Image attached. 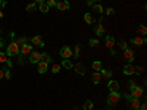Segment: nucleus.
Wrapping results in <instances>:
<instances>
[{
	"label": "nucleus",
	"instance_id": "obj_4",
	"mask_svg": "<svg viewBox=\"0 0 147 110\" xmlns=\"http://www.w3.org/2000/svg\"><path fill=\"white\" fill-rule=\"evenodd\" d=\"M121 97L122 95L119 94V91H110L109 95H107V104L109 106H116L121 100Z\"/></svg>",
	"mask_w": 147,
	"mask_h": 110
},
{
	"label": "nucleus",
	"instance_id": "obj_3",
	"mask_svg": "<svg viewBox=\"0 0 147 110\" xmlns=\"http://www.w3.org/2000/svg\"><path fill=\"white\" fill-rule=\"evenodd\" d=\"M124 99H125L127 101H129V107H131V109H134V110H138V109H140V104H141L140 99L132 97L129 93H125V94H124Z\"/></svg>",
	"mask_w": 147,
	"mask_h": 110
},
{
	"label": "nucleus",
	"instance_id": "obj_21",
	"mask_svg": "<svg viewBox=\"0 0 147 110\" xmlns=\"http://www.w3.org/2000/svg\"><path fill=\"white\" fill-rule=\"evenodd\" d=\"M41 60H43V62H46V63H52L53 62L52 56L49 54V53H41Z\"/></svg>",
	"mask_w": 147,
	"mask_h": 110
},
{
	"label": "nucleus",
	"instance_id": "obj_28",
	"mask_svg": "<svg viewBox=\"0 0 147 110\" xmlns=\"http://www.w3.org/2000/svg\"><path fill=\"white\" fill-rule=\"evenodd\" d=\"M15 43H16L19 47H22L24 44H27V43H28V38H27V37H19V38H18Z\"/></svg>",
	"mask_w": 147,
	"mask_h": 110
},
{
	"label": "nucleus",
	"instance_id": "obj_16",
	"mask_svg": "<svg viewBox=\"0 0 147 110\" xmlns=\"http://www.w3.org/2000/svg\"><path fill=\"white\" fill-rule=\"evenodd\" d=\"M131 43H132L134 46H144V44L147 43V40L143 38V37H134V38L131 40Z\"/></svg>",
	"mask_w": 147,
	"mask_h": 110
},
{
	"label": "nucleus",
	"instance_id": "obj_20",
	"mask_svg": "<svg viewBox=\"0 0 147 110\" xmlns=\"http://www.w3.org/2000/svg\"><path fill=\"white\" fill-rule=\"evenodd\" d=\"M93 69H94L96 72H100V70L103 69V63L100 62V60H96V62H93Z\"/></svg>",
	"mask_w": 147,
	"mask_h": 110
},
{
	"label": "nucleus",
	"instance_id": "obj_35",
	"mask_svg": "<svg viewBox=\"0 0 147 110\" xmlns=\"http://www.w3.org/2000/svg\"><path fill=\"white\" fill-rule=\"evenodd\" d=\"M105 13L110 16V15H113V13H115V9H113V7H106V9H105Z\"/></svg>",
	"mask_w": 147,
	"mask_h": 110
},
{
	"label": "nucleus",
	"instance_id": "obj_27",
	"mask_svg": "<svg viewBox=\"0 0 147 110\" xmlns=\"http://www.w3.org/2000/svg\"><path fill=\"white\" fill-rule=\"evenodd\" d=\"M91 7H93V9H94V10L97 12V13H100V15H102L103 12H105V9H103V6H102L100 3H96V5H93Z\"/></svg>",
	"mask_w": 147,
	"mask_h": 110
},
{
	"label": "nucleus",
	"instance_id": "obj_41",
	"mask_svg": "<svg viewBox=\"0 0 147 110\" xmlns=\"http://www.w3.org/2000/svg\"><path fill=\"white\" fill-rule=\"evenodd\" d=\"M5 46V40L2 38V37H0V47H3Z\"/></svg>",
	"mask_w": 147,
	"mask_h": 110
},
{
	"label": "nucleus",
	"instance_id": "obj_47",
	"mask_svg": "<svg viewBox=\"0 0 147 110\" xmlns=\"http://www.w3.org/2000/svg\"><path fill=\"white\" fill-rule=\"evenodd\" d=\"M66 2H69V0H66Z\"/></svg>",
	"mask_w": 147,
	"mask_h": 110
},
{
	"label": "nucleus",
	"instance_id": "obj_29",
	"mask_svg": "<svg viewBox=\"0 0 147 110\" xmlns=\"http://www.w3.org/2000/svg\"><path fill=\"white\" fill-rule=\"evenodd\" d=\"M25 10L27 12H35L37 10V3H34V2L32 3H28L27 7H25Z\"/></svg>",
	"mask_w": 147,
	"mask_h": 110
},
{
	"label": "nucleus",
	"instance_id": "obj_48",
	"mask_svg": "<svg viewBox=\"0 0 147 110\" xmlns=\"http://www.w3.org/2000/svg\"><path fill=\"white\" fill-rule=\"evenodd\" d=\"M0 31H2V28H0Z\"/></svg>",
	"mask_w": 147,
	"mask_h": 110
},
{
	"label": "nucleus",
	"instance_id": "obj_6",
	"mask_svg": "<svg viewBox=\"0 0 147 110\" xmlns=\"http://www.w3.org/2000/svg\"><path fill=\"white\" fill-rule=\"evenodd\" d=\"M28 60H30V63H38L40 60H41V53L32 50L30 53V56H28Z\"/></svg>",
	"mask_w": 147,
	"mask_h": 110
},
{
	"label": "nucleus",
	"instance_id": "obj_15",
	"mask_svg": "<svg viewBox=\"0 0 147 110\" xmlns=\"http://www.w3.org/2000/svg\"><path fill=\"white\" fill-rule=\"evenodd\" d=\"M105 46H106L107 48H113V47H115V38H113L112 35H106Z\"/></svg>",
	"mask_w": 147,
	"mask_h": 110
},
{
	"label": "nucleus",
	"instance_id": "obj_46",
	"mask_svg": "<svg viewBox=\"0 0 147 110\" xmlns=\"http://www.w3.org/2000/svg\"><path fill=\"white\" fill-rule=\"evenodd\" d=\"M91 2L94 3V2H102V0H91Z\"/></svg>",
	"mask_w": 147,
	"mask_h": 110
},
{
	"label": "nucleus",
	"instance_id": "obj_24",
	"mask_svg": "<svg viewBox=\"0 0 147 110\" xmlns=\"http://www.w3.org/2000/svg\"><path fill=\"white\" fill-rule=\"evenodd\" d=\"M82 109H84V110H93V109H94V103H93L91 100H87V101L82 104Z\"/></svg>",
	"mask_w": 147,
	"mask_h": 110
},
{
	"label": "nucleus",
	"instance_id": "obj_8",
	"mask_svg": "<svg viewBox=\"0 0 147 110\" xmlns=\"http://www.w3.org/2000/svg\"><path fill=\"white\" fill-rule=\"evenodd\" d=\"M31 44L37 46V47H44V40L41 35H34L31 38Z\"/></svg>",
	"mask_w": 147,
	"mask_h": 110
},
{
	"label": "nucleus",
	"instance_id": "obj_9",
	"mask_svg": "<svg viewBox=\"0 0 147 110\" xmlns=\"http://www.w3.org/2000/svg\"><path fill=\"white\" fill-rule=\"evenodd\" d=\"M122 73L124 75H127V76H131V75H134L136 73V66H132V65H125L124 66V69H122Z\"/></svg>",
	"mask_w": 147,
	"mask_h": 110
},
{
	"label": "nucleus",
	"instance_id": "obj_5",
	"mask_svg": "<svg viewBox=\"0 0 147 110\" xmlns=\"http://www.w3.org/2000/svg\"><path fill=\"white\" fill-rule=\"evenodd\" d=\"M31 52H32V44H31V43H27V44H24V46L21 47L19 54H21V57H24V56H30Z\"/></svg>",
	"mask_w": 147,
	"mask_h": 110
},
{
	"label": "nucleus",
	"instance_id": "obj_25",
	"mask_svg": "<svg viewBox=\"0 0 147 110\" xmlns=\"http://www.w3.org/2000/svg\"><path fill=\"white\" fill-rule=\"evenodd\" d=\"M84 21H85V23H87V25H91V23L94 22V18H93L91 13H85V15H84Z\"/></svg>",
	"mask_w": 147,
	"mask_h": 110
},
{
	"label": "nucleus",
	"instance_id": "obj_10",
	"mask_svg": "<svg viewBox=\"0 0 147 110\" xmlns=\"http://www.w3.org/2000/svg\"><path fill=\"white\" fill-rule=\"evenodd\" d=\"M134 56H136V54H134V50H132V48H127V50H124V59L127 60V62H132V60H134Z\"/></svg>",
	"mask_w": 147,
	"mask_h": 110
},
{
	"label": "nucleus",
	"instance_id": "obj_26",
	"mask_svg": "<svg viewBox=\"0 0 147 110\" xmlns=\"http://www.w3.org/2000/svg\"><path fill=\"white\" fill-rule=\"evenodd\" d=\"M72 66H74V65H72V62H71L69 59H63V62H62V68H65V69H68V70H69V69H72Z\"/></svg>",
	"mask_w": 147,
	"mask_h": 110
},
{
	"label": "nucleus",
	"instance_id": "obj_13",
	"mask_svg": "<svg viewBox=\"0 0 147 110\" xmlns=\"http://www.w3.org/2000/svg\"><path fill=\"white\" fill-rule=\"evenodd\" d=\"M107 88H109V91H119V84L115 79H109Z\"/></svg>",
	"mask_w": 147,
	"mask_h": 110
},
{
	"label": "nucleus",
	"instance_id": "obj_11",
	"mask_svg": "<svg viewBox=\"0 0 147 110\" xmlns=\"http://www.w3.org/2000/svg\"><path fill=\"white\" fill-rule=\"evenodd\" d=\"M72 69L75 70V72L78 73V75H81V76H82V75H85V66H84L81 62H78L77 65H74V66H72Z\"/></svg>",
	"mask_w": 147,
	"mask_h": 110
},
{
	"label": "nucleus",
	"instance_id": "obj_36",
	"mask_svg": "<svg viewBox=\"0 0 147 110\" xmlns=\"http://www.w3.org/2000/svg\"><path fill=\"white\" fill-rule=\"evenodd\" d=\"M119 47L122 48V50H127V48H129V47H128V44H127L125 41H122V43L119 44Z\"/></svg>",
	"mask_w": 147,
	"mask_h": 110
},
{
	"label": "nucleus",
	"instance_id": "obj_14",
	"mask_svg": "<svg viewBox=\"0 0 147 110\" xmlns=\"http://www.w3.org/2000/svg\"><path fill=\"white\" fill-rule=\"evenodd\" d=\"M38 68H37V70H38V73H46L47 70H49V63H46V62H43V60H40L38 63Z\"/></svg>",
	"mask_w": 147,
	"mask_h": 110
},
{
	"label": "nucleus",
	"instance_id": "obj_43",
	"mask_svg": "<svg viewBox=\"0 0 147 110\" xmlns=\"http://www.w3.org/2000/svg\"><path fill=\"white\" fill-rule=\"evenodd\" d=\"M109 50H110V54H112V56H115L116 53H115V50H113V48H109Z\"/></svg>",
	"mask_w": 147,
	"mask_h": 110
},
{
	"label": "nucleus",
	"instance_id": "obj_1",
	"mask_svg": "<svg viewBox=\"0 0 147 110\" xmlns=\"http://www.w3.org/2000/svg\"><path fill=\"white\" fill-rule=\"evenodd\" d=\"M129 94L136 99H140V97L144 95V88L143 87H138V85L134 82V81H129Z\"/></svg>",
	"mask_w": 147,
	"mask_h": 110
},
{
	"label": "nucleus",
	"instance_id": "obj_40",
	"mask_svg": "<svg viewBox=\"0 0 147 110\" xmlns=\"http://www.w3.org/2000/svg\"><path fill=\"white\" fill-rule=\"evenodd\" d=\"M0 79H5V69H0Z\"/></svg>",
	"mask_w": 147,
	"mask_h": 110
},
{
	"label": "nucleus",
	"instance_id": "obj_19",
	"mask_svg": "<svg viewBox=\"0 0 147 110\" xmlns=\"http://www.w3.org/2000/svg\"><path fill=\"white\" fill-rule=\"evenodd\" d=\"M91 81H93V84H100V81H102V75H100V72H94L93 75H91Z\"/></svg>",
	"mask_w": 147,
	"mask_h": 110
},
{
	"label": "nucleus",
	"instance_id": "obj_7",
	"mask_svg": "<svg viewBox=\"0 0 147 110\" xmlns=\"http://www.w3.org/2000/svg\"><path fill=\"white\" fill-rule=\"evenodd\" d=\"M59 54H60V57H62V59H69V57H72V48L69 46H65V47L60 48Z\"/></svg>",
	"mask_w": 147,
	"mask_h": 110
},
{
	"label": "nucleus",
	"instance_id": "obj_30",
	"mask_svg": "<svg viewBox=\"0 0 147 110\" xmlns=\"http://www.w3.org/2000/svg\"><path fill=\"white\" fill-rule=\"evenodd\" d=\"M7 54L5 53V52H0V63H6L7 62Z\"/></svg>",
	"mask_w": 147,
	"mask_h": 110
},
{
	"label": "nucleus",
	"instance_id": "obj_39",
	"mask_svg": "<svg viewBox=\"0 0 147 110\" xmlns=\"http://www.w3.org/2000/svg\"><path fill=\"white\" fill-rule=\"evenodd\" d=\"M138 110H147V104H146V103H141V104H140V109H138Z\"/></svg>",
	"mask_w": 147,
	"mask_h": 110
},
{
	"label": "nucleus",
	"instance_id": "obj_34",
	"mask_svg": "<svg viewBox=\"0 0 147 110\" xmlns=\"http://www.w3.org/2000/svg\"><path fill=\"white\" fill-rule=\"evenodd\" d=\"M59 2V0H47L46 2V5L49 6V7H56V3Z\"/></svg>",
	"mask_w": 147,
	"mask_h": 110
},
{
	"label": "nucleus",
	"instance_id": "obj_18",
	"mask_svg": "<svg viewBox=\"0 0 147 110\" xmlns=\"http://www.w3.org/2000/svg\"><path fill=\"white\" fill-rule=\"evenodd\" d=\"M94 32H96L97 37H102V35L105 34V27H103V23H102V22H100V23H97V27H96Z\"/></svg>",
	"mask_w": 147,
	"mask_h": 110
},
{
	"label": "nucleus",
	"instance_id": "obj_37",
	"mask_svg": "<svg viewBox=\"0 0 147 110\" xmlns=\"http://www.w3.org/2000/svg\"><path fill=\"white\" fill-rule=\"evenodd\" d=\"M5 79H10V70L5 69Z\"/></svg>",
	"mask_w": 147,
	"mask_h": 110
},
{
	"label": "nucleus",
	"instance_id": "obj_49",
	"mask_svg": "<svg viewBox=\"0 0 147 110\" xmlns=\"http://www.w3.org/2000/svg\"><path fill=\"white\" fill-rule=\"evenodd\" d=\"M107 110H110V109H107Z\"/></svg>",
	"mask_w": 147,
	"mask_h": 110
},
{
	"label": "nucleus",
	"instance_id": "obj_33",
	"mask_svg": "<svg viewBox=\"0 0 147 110\" xmlns=\"http://www.w3.org/2000/svg\"><path fill=\"white\" fill-rule=\"evenodd\" d=\"M90 47H97V46H99L100 44V41L99 40H97V38H90Z\"/></svg>",
	"mask_w": 147,
	"mask_h": 110
},
{
	"label": "nucleus",
	"instance_id": "obj_45",
	"mask_svg": "<svg viewBox=\"0 0 147 110\" xmlns=\"http://www.w3.org/2000/svg\"><path fill=\"white\" fill-rule=\"evenodd\" d=\"M2 18H3V10L0 9V19H2Z\"/></svg>",
	"mask_w": 147,
	"mask_h": 110
},
{
	"label": "nucleus",
	"instance_id": "obj_23",
	"mask_svg": "<svg viewBox=\"0 0 147 110\" xmlns=\"http://www.w3.org/2000/svg\"><path fill=\"white\" fill-rule=\"evenodd\" d=\"M37 9H38L40 12H43V13H47V12H49V10H50V7H49V6L46 5V2H43V3H40V5H38V7H37Z\"/></svg>",
	"mask_w": 147,
	"mask_h": 110
},
{
	"label": "nucleus",
	"instance_id": "obj_17",
	"mask_svg": "<svg viewBox=\"0 0 147 110\" xmlns=\"http://www.w3.org/2000/svg\"><path fill=\"white\" fill-rule=\"evenodd\" d=\"M100 75H102L103 79H110L113 73H112V70H110V69H102L100 70Z\"/></svg>",
	"mask_w": 147,
	"mask_h": 110
},
{
	"label": "nucleus",
	"instance_id": "obj_42",
	"mask_svg": "<svg viewBox=\"0 0 147 110\" xmlns=\"http://www.w3.org/2000/svg\"><path fill=\"white\" fill-rule=\"evenodd\" d=\"M6 65H7V69L12 66V62H10V59H7V62H6Z\"/></svg>",
	"mask_w": 147,
	"mask_h": 110
},
{
	"label": "nucleus",
	"instance_id": "obj_38",
	"mask_svg": "<svg viewBox=\"0 0 147 110\" xmlns=\"http://www.w3.org/2000/svg\"><path fill=\"white\" fill-rule=\"evenodd\" d=\"M7 5V2H6V0H0V9H2V7H5Z\"/></svg>",
	"mask_w": 147,
	"mask_h": 110
},
{
	"label": "nucleus",
	"instance_id": "obj_12",
	"mask_svg": "<svg viewBox=\"0 0 147 110\" xmlns=\"http://www.w3.org/2000/svg\"><path fill=\"white\" fill-rule=\"evenodd\" d=\"M56 7H57L60 12H65V10L71 9V6H69V2H66V0H62V2H57V3H56Z\"/></svg>",
	"mask_w": 147,
	"mask_h": 110
},
{
	"label": "nucleus",
	"instance_id": "obj_22",
	"mask_svg": "<svg viewBox=\"0 0 147 110\" xmlns=\"http://www.w3.org/2000/svg\"><path fill=\"white\" fill-rule=\"evenodd\" d=\"M80 52H81V47H80V44H77L75 47H74V50H72V57L80 59Z\"/></svg>",
	"mask_w": 147,
	"mask_h": 110
},
{
	"label": "nucleus",
	"instance_id": "obj_32",
	"mask_svg": "<svg viewBox=\"0 0 147 110\" xmlns=\"http://www.w3.org/2000/svg\"><path fill=\"white\" fill-rule=\"evenodd\" d=\"M60 68H62V66H60V65L55 63V65L52 66V73H55V75H56V73H59V72H60Z\"/></svg>",
	"mask_w": 147,
	"mask_h": 110
},
{
	"label": "nucleus",
	"instance_id": "obj_2",
	"mask_svg": "<svg viewBox=\"0 0 147 110\" xmlns=\"http://www.w3.org/2000/svg\"><path fill=\"white\" fill-rule=\"evenodd\" d=\"M19 50H21V47L15 43V41H10L9 44H7V47H6V54H7V57H13V56H19Z\"/></svg>",
	"mask_w": 147,
	"mask_h": 110
},
{
	"label": "nucleus",
	"instance_id": "obj_44",
	"mask_svg": "<svg viewBox=\"0 0 147 110\" xmlns=\"http://www.w3.org/2000/svg\"><path fill=\"white\" fill-rule=\"evenodd\" d=\"M43 2H44V0H34V3H38V5L43 3Z\"/></svg>",
	"mask_w": 147,
	"mask_h": 110
},
{
	"label": "nucleus",
	"instance_id": "obj_31",
	"mask_svg": "<svg viewBox=\"0 0 147 110\" xmlns=\"http://www.w3.org/2000/svg\"><path fill=\"white\" fill-rule=\"evenodd\" d=\"M137 31H138V34H141V35H146V34H147V28H146V25H138Z\"/></svg>",
	"mask_w": 147,
	"mask_h": 110
}]
</instances>
